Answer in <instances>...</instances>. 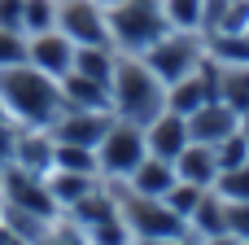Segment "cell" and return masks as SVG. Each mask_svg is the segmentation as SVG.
Returning <instances> with one entry per match:
<instances>
[{
	"mask_svg": "<svg viewBox=\"0 0 249 245\" xmlns=\"http://www.w3.org/2000/svg\"><path fill=\"white\" fill-rule=\"evenodd\" d=\"M109 110L127 123H153L166 110V83L149 70L144 57L136 53H118L114 61V79H109Z\"/></svg>",
	"mask_w": 249,
	"mask_h": 245,
	"instance_id": "6da1fadb",
	"label": "cell"
},
{
	"mask_svg": "<svg viewBox=\"0 0 249 245\" xmlns=\"http://www.w3.org/2000/svg\"><path fill=\"white\" fill-rule=\"evenodd\" d=\"M105 31L118 53L140 57L149 44H158L171 31V22H166L162 0H114V4H105Z\"/></svg>",
	"mask_w": 249,
	"mask_h": 245,
	"instance_id": "7a4b0ae2",
	"label": "cell"
},
{
	"mask_svg": "<svg viewBox=\"0 0 249 245\" xmlns=\"http://www.w3.org/2000/svg\"><path fill=\"white\" fill-rule=\"evenodd\" d=\"M0 101L9 110H18L22 118H53L57 105H61V88L53 83V75L35 70L31 61H18V66H0Z\"/></svg>",
	"mask_w": 249,
	"mask_h": 245,
	"instance_id": "3957f363",
	"label": "cell"
},
{
	"mask_svg": "<svg viewBox=\"0 0 249 245\" xmlns=\"http://www.w3.org/2000/svg\"><path fill=\"white\" fill-rule=\"evenodd\" d=\"M144 61H149V70L171 88L175 79H184V75H193L201 61H206V35L201 31H166L158 44H149L144 53H140Z\"/></svg>",
	"mask_w": 249,
	"mask_h": 245,
	"instance_id": "277c9868",
	"label": "cell"
},
{
	"mask_svg": "<svg viewBox=\"0 0 249 245\" xmlns=\"http://www.w3.org/2000/svg\"><path fill=\"white\" fill-rule=\"evenodd\" d=\"M118 215H123V224L131 228L136 241H175V237H188V224H184L162 197L127 193V197L118 202Z\"/></svg>",
	"mask_w": 249,
	"mask_h": 245,
	"instance_id": "5b68a950",
	"label": "cell"
},
{
	"mask_svg": "<svg viewBox=\"0 0 249 245\" xmlns=\"http://www.w3.org/2000/svg\"><path fill=\"white\" fill-rule=\"evenodd\" d=\"M144 158H149L144 127H140V123H127V118H114V123H109V132L101 136V171H105V175L127 180Z\"/></svg>",
	"mask_w": 249,
	"mask_h": 245,
	"instance_id": "8992f818",
	"label": "cell"
},
{
	"mask_svg": "<svg viewBox=\"0 0 249 245\" xmlns=\"http://www.w3.org/2000/svg\"><path fill=\"white\" fill-rule=\"evenodd\" d=\"M57 31L74 44H109L101 0H57Z\"/></svg>",
	"mask_w": 249,
	"mask_h": 245,
	"instance_id": "52a82bcc",
	"label": "cell"
},
{
	"mask_svg": "<svg viewBox=\"0 0 249 245\" xmlns=\"http://www.w3.org/2000/svg\"><path fill=\"white\" fill-rule=\"evenodd\" d=\"M26 61H31L35 70L61 79V75H70V66H74V39H66L57 26H53V31H39V35L26 39Z\"/></svg>",
	"mask_w": 249,
	"mask_h": 245,
	"instance_id": "ba28073f",
	"label": "cell"
},
{
	"mask_svg": "<svg viewBox=\"0 0 249 245\" xmlns=\"http://www.w3.org/2000/svg\"><path fill=\"white\" fill-rule=\"evenodd\" d=\"M241 127V114L236 110H228L223 101H206L201 110H193L188 114V140H197V145H219V140H228L232 132Z\"/></svg>",
	"mask_w": 249,
	"mask_h": 245,
	"instance_id": "9c48e42d",
	"label": "cell"
},
{
	"mask_svg": "<svg viewBox=\"0 0 249 245\" xmlns=\"http://www.w3.org/2000/svg\"><path fill=\"white\" fill-rule=\"evenodd\" d=\"M144 140H149V153L153 158L175 162L184 153V145H188V118L175 114V110H162L153 123H144Z\"/></svg>",
	"mask_w": 249,
	"mask_h": 245,
	"instance_id": "30bf717a",
	"label": "cell"
},
{
	"mask_svg": "<svg viewBox=\"0 0 249 245\" xmlns=\"http://www.w3.org/2000/svg\"><path fill=\"white\" fill-rule=\"evenodd\" d=\"M175 175H179L184 184L214 188V180H219V158H214V149H210V145L188 140V145H184V153L175 158Z\"/></svg>",
	"mask_w": 249,
	"mask_h": 245,
	"instance_id": "8fae6325",
	"label": "cell"
},
{
	"mask_svg": "<svg viewBox=\"0 0 249 245\" xmlns=\"http://www.w3.org/2000/svg\"><path fill=\"white\" fill-rule=\"evenodd\" d=\"M179 175H175V162H166V158H144L131 175H127V184H131V193H144V197H166L171 193V184H175Z\"/></svg>",
	"mask_w": 249,
	"mask_h": 245,
	"instance_id": "7c38bea8",
	"label": "cell"
},
{
	"mask_svg": "<svg viewBox=\"0 0 249 245\" xmlns=\"http://www.w3.org/2000/svg\"><path fill=\"white\" fill-rule=\"evenodd\" d=\"M61 101L74 110H109V83H96L88 75H61Z\"/></svg>",
	"mask_w": 249,
	"mask_h": 245,
	"instance_id": "4fadbf2b",
	"label": "cell"
},
{
	"mask_svg": "<svg viewBox=\"0 0 249 245\" xmlns=\"http://www.w3.org/2000/svg\"><path fill=\"white\" fill-rule=\"evenodd\" d=\"M109 123L114 118H105L101 110H79V114H70L66 123H61V145H83V149H92V145H101V136L109 132Z\"/></svg>",
	"mask_w": 249,
	"mask_h": 245,
	"instance_id": "5bb4252c",
	"label": "cell"
},
{
	"mask_svg": "<svg viewBox=\"0 0 249 245\" xmlns=\"http://www.w3.org/2000/svg\"><path fill=\"white\" fill-rule=\"evenodd\" d=\"M214 101L245 114L249 110V66H219L214 61Z\"/></svg>",
	"mask_w": 249,
	"mask_h": 245,
	"instance_id": "9a60e30c",
	"label": "cell"
},
{
	"mask_svg": "<svg viewBox=\"0 0 249 245\" xmlns=\"http://www.w3.org/2000/svg\"><path fill=\"white\" fill-rule=\"evenodd\" d=\"M114 61H118V48L114 44H74V75H88L96 83H109L114 79Z\"/></svg>",
	"mask_w": 249,
	"mask_h": 245,
	"instance_id": "2e32d148",
	"label": "cell"
},
{
	"mask_svg": "<svg viewBox=\"0 0 249 245\" xmlns=\"http://www.w3.org/2000/svg\"><path fill=\"white\" fill-rule=\"evenodd\" d=\"M57 26V0H22V35H39Z\"/></svg>",
	"mask_w": 249,
	"mask_h": 245,
	"instance_id": "e0dca14e",
	"label": "cell"
},
{
	"mask_svg": "<svg viewBox=\"0 0 249 245\" xmlns=\"http://www.w3.org/2000/svg\"><path fill=\"white\" fill-rule=\"evenodd\" d=\"M162 9H166V22L175 31H201L206 0H162Z\"/></svg>",
	"mask_w": 249,
	"mask_h": 245,
	"instance_id": "ac0fdd59",
	"label": "cell"
},
{
	"mask_svg": "<svg viewBox=\"0 0 249 245\" xmlns=\"http://www.w3.org/2000/svg\"><path fill=\"white\" fill-rule=\"evenodd\" d=\"M92 245H136V237L123 224V215H105L92 224Z\"/></svg>",
	"mask_w": 249,
	"mask_h": 245,
	"instance_id": "d6986e66",
	"label": "cell"
},
{
	"mask_svg": "<svg viewBox=\"0 0 249 245\" xmlns=\"http://www.w3.org/2000/svg\"><path fill=\"white\" fill-rule=\"evenodd\" d=\"M214 158H219V171H232V167H245L249 162V140H245V132L236 127L228 140H219L214 145Z\"/></svg>",
	"mask_w": 249,
	"mask_h": 245,
	"instance_id": "ffe728a7",
	"label": "cell"
},
{
	"mask_svg": "<svg viewBox=\"0 0 249 245\" xmlns=\"http://www.w3.org/2000/svg\"><path fill=\"white\" fill-rule=\"evenodd\" d=\"M53 162L61 171H74V175H96V167H101V162H92V149H83V145H61L53 153Z\"/></svg>",
	"mask_w": 249,
	"mask_h": 245,
	"instance_id": "44dd1931",
	"label": "cell"
},
{
	"mask_svg": "<svg viewBox=\"0 0 249 245\" xmlns=\"http://www.w3.org/2000/svg\"><path fill=\"white\" fill-rule=\"evenodd\" d=\"M201 193H206V188H197V184H184V180H175V184H171V193H166L162 202H166V206H171V210H175V215H179V219L188 224V215L197 210Z\"/></svg>",
	"mask_w": 249,
	"mask_h": 245,
	"instance_id": "7402d4cb",
	"label": "cell"
},
{
	"mask_svg": "<svg viewBox=\"0 0 249 245\" xmlns=\"http://www.w3.org/2000/svg\"><path fill=\"white\" fill-rule=\"evenodd\" d=\"M88 188H92V175L61 171V180L53 184V197H61V202H83V197H88Z\"/></svg>",
	"mask_w": 249,
	"mask_h": 245,
	"instance_id": "603a6c76",
	"label": "cell"
},
{
	"mask_svg": "<svg viewBox=\"0 0 249 245\" xmlns=\"http://www.w3.org/2000/svg\"><path fill=\"white\" fill-rule=\"evenodd\" d=\"M18 61H26V35L0 26V66H18Z\"/></svg>",
	"mask_w": 249,
	"mask_h": 245,
	"instance_id": "cb8c5ba5",
	"label": "cell"
},
{
	"mask_svg": "<svg viewBox=\"0 0 249 245\" xmlns=\"http://www.w3.org/2000/svg\"><path fill=\"white\" fill-rule=\"evenodd\" d=\"M13 197H18L22 206H35V210H44V215L53 210V202H44L48 193H44V188H35V184H13Z\"/></svg>",
	"mask_w": 249,
	"mask_h": 245,
	"instance_id": "d4e9b609",
	"label": "cell"
},
{
	"mask_svg": "<svg viewBox=\"0 0 249 245\" xmlns=\"http://www.w3.org/2000/svg\"><path fill=\"white\" fill-rule=\"evenodd\" d=\"M0 26L22 31V0H0Z\"/></svg>",
	"mask_w": 249,
	"mask_h": 245,
	"instance_id": "484cf974",
	"label": "cell"
},
{
	"mask_svg": "<svg viewBox=\"0 0 249 245\" xmlns=\"http://www.w3.org/2000/svg\"><path fill=\"white\" fill-rule=\"evenodd\" d=\"M197 245H245V241L232 232H214V237H197Z\"/></svg>",
	"mask_w": 249,
	"mask_h": 245,
	"instance_id": "4316f807",
	"label": "cell"
},
{
	"mask_svg": "<svg viewBox=\"0 0 249 245\" xmlns=\"http://www.w3.org/2000/svg\"><path fill=\"white\" fill-rule=\"evenodd\" d=\"M136 245H188V237H175V241H136Z\"/></svg>",
	"mask_w": 249,
	"mask_h": 245,
	"instance_id": "83f0119b",
	"label": "cell"
},
{
	"mask_svg": "<svg viewBox=\"0 0 249 245\" xmlns=\"http://www.w3.org/2000/svg\"><path fill=\"white\" fill-rule=\"evenodd\" d=\"M48 245H83V241H74V237H53Z\"/></svg>",
	"mask_w": 249,
	"mask_h": 245,
	"instance_id": "f1b7e54d",
	"label": "cell"
},
{
	"mask_svg": "<svg viewBox=\"0 0 249 245\" xmlns=\"http://www.w3.org/2000/svg\"><path fill=\"white\" fill-rule=\"evenodd\" d=\"M241 132H245V140H249V110L241 114Z\"/></svg>",
	"mask_w": 249,
	"mask_h": 245,
	"instance_id": "f546056e",
	"label": "cell"
},
{
	"mask_svg": "<svg viewBox=\"0 0 249 245\" xmlns=\"http://www.w3.org/2000/svg\"><path fill=\"white\" fill-rule=\"evenodd\" d=\"M4 149H9V132L0 127V153H4Z\"/></svg>",
	"mask_w": 249,
	"mask_h": 245,
	"instance_id": "4dcf8cb0",
	"label": "cell"
},
{
	"mask_svg": "<svg viewBox=\"0 0 249 245\" xmlns=\"http://www.w3.org/2000/svg\"><path fill=\"white\" fill-rule=\"evenodd\" d=\"M101 4H114V0H101Z\"/></svg>",
	"mask_w": 249,
	"mask_h": 245,
	"instance_id": "1f68e13d",
	"label": "cell"
},
{
	"mask_svg": "<svg viewBox=\"0 0 249 245\" xmlns=\"http://www.w3.org/2000/svg\"><path fill=\"white\" fill-rule=\"evenodd\" d=\"M245 245H249V241H245Z\"/></svg>",
	"mask_w": 249,
	"mask_h": 245,
	"instance_id": "d6a6232c",
	"label": "cell"
}]
</instances>
